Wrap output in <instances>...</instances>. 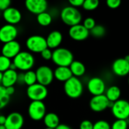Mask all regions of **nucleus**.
Here are the masks:
<instances>
[{
  "label": "nucleus",
  "mask_w": 129,
  "mask_h": 129,
  "mask_svg": "<svg viewBox=\"0 0 129 129\" xmlns=\"http://www.w3.org/2000/svg\"><path fill=\"white\" fill-rule=\"evenodd\" d=\"M61 20L69 26H73L80 24L82 20L81 12L76 8L72 6H66L60 11Z\"/></svg>",
  "instance_id": "1"
},
{
  "label": "nucleus",
  "mask_w": 129,
  "mask_h": 129,
  "mask_svg": "<svg viewBox=\"0 0 129 129\" xmlns=\"http://www.w3.org/2000/svg\"><path fill=\"white\" fill-rule=\"evenodd\" d=\"M13 63L15 65L16 69L20 71L26 72L31 70L35 64V57L29 51H20L14 59Z\"/></svg>",
  "instance_id": "2"
},
{
  "label": "nucleus",
  "mask_w": 129,
  "mask_h": 129,
  "mask_svg": "<svg viewBox=\"0 0 129 129\" xmlns=\"http://www.w3.org/2000/svg\"><path fill=\"white\" fill-rule=\"evenodd\" d=\"M51 60L57 67H67L74 60L73 54L66 48H57L53 51Z\"/></svg>",
  "instance_id": "3"
},
{
  "label": "nucleus",
  "mask_w": 129,
  "mask_h": 129,
  "mask_svg": "<svg viewBox=\"0 0 129 129\" xmlns=\"http://www.w3.org/2000/svg\"><path fill=\"white\" fill-rule=\"evenodd\" d=\"M63 89L67 97L72 99H77L82 96L84 88L82 81L79 78L73 76L64 82Z\"/></svg>",
  "instance_id": "4"
},
{
  "label": "nucleus",
  "mask_w": 129,
  "mask_h": 129,
  "mask_svg": "<svg viewBox=\"0 0 129 129\" xmlns=\"http://www.w3.org/2000/svg\"><path fill=\"white\" fill-rule=\"evenodd\" d=\"M26 46L29 52L41 53L45 49L48 48L46 38L40 35H33L27 38Z\"/></svg>",
  "instance_id": "5"
},
{
  "label": "nucleus",
  "mask_w": 129,
  "mask_h": 129,
  "mask_svg": "<svg viewBox=\"0 0 129 129\" xmlns=\"http://www.w3.org/2000/svg\"><path fill=\"white\" fill-rule=\"evenodd\" d=\"M48 94V91L47 87L39 83L28 86L26 88V95L32 101H43Z\"/></svg>",
  "instance_id": "6"
},
{
  "label": "nucleus",
  "mask_w": 129,
  "mask_h": 129,
  "mask_svg": "<svg viewBox=\"0 0 129 129\" xmlns=\"http://www.w3.org/2000/svg\"><path fill=\"white\" fill-rule=\"evenodd\" d=\"M110 109L116 119L128 120L129 119V102L128 101L119 99L113 104Z\"/></svg>",
  "instance_id": "7"
},
{
  "label": "nucleus",
  "mask_w": 129,
  "mask_h": 129,
  "mask_svg": "<svg viewBox=\"0 0 129 129\" xmlns=\"http://www.w3.org/2000/svg\"><path fill=\"white\" fill-rule=\"evenodd\" d=\"M36 74L37 78V83L46 87L51 85L54 79V71L51 67L46 65L39 67L36 70Z\"/></svg>",
  "instance_id": "8"
},
{
  "label": "nucleus",
  "mask_w": 129,
  "mask_h": 129,
  "mask_svg": "<svg viewBox=\"0 0 129 129\" xmlns=\"http://www.w3.org/2000/svg\"><path fill=\"white\" fill-rule=\"evenodd\" d=\"M46 113V107L43 101H32L28 107V115L34 121L43 119Z\"/></svg>",
  "instance_id": "9"
},
{
  "label": "nucleus",
  "mask_w": 129,
  "mask_h": 129,
  "mask_svg": "<svg viewBox=\"0 0 129 129\" xmlns=\"http://www.w3.org/2000/svg\"><path fill=\"white\" fill-rule=\"evenodd\" d=\"M113 103H111L105 94L93 96L89 102L90 109L95 113H101L108 108H111Z\"/></svg>",
  "instance_id": "10"
},
{
  "label": "nucleus",
  "mask_w": 129,
  "mask_h": 129,
  "mask_svg": "<svg viewBox=\"0 0 129 129\" xmlns=\"http://www.w3.org/2000/svg\"><path fill=\"white\" fill-rule=\"evenodd\" d=\"M87 88L90 94L93 96H98L105 94L107 90L105 82L100 77H92L87 84Z\"/></svg>",
  "instance_id": "11"
},
{
  "label": "nucleus",
  "mask_w": 129,
  "mask_h": 129,
  "mask_svg": "<svg viewBox=\"0 0 129 129\" xmlns=\"http://www.w3.org/2000/svg\"><path fill=\"white\" fill-rule=\"evenodd\" d=\"M18 35V29L15 25L5 24L0 28V42L3 44L14 41Z\"/></svg>",
  "instance_id": "12"
},
{
  "label": "nucleus",
  "mask_w": 129,
  "mask_h": 129,
  "mask_svg": "<svg viewBox=\"0 0 129 129\" xmlns=\"http://www.w3.org/2000/svg\"><path fill=\"white\" fill-rule=\"evenodd\" d=\"M24 124L23 115L17 112L9 113L6 116L5 126L7 129H21Z\"/></svg>",
  "instance_id": "13"
},
{
  "label": "nucleus",
  "mask_w": 129,
  "mask_h": 129,
  "mask_svg": "<svg viewBox=\"0 0 129 129\" xmlns=\"http://www.w3.org/2000/svg\"><path fill=\"white\" fill-rule=\"evenodd\" d=\"M25 6L30 13L39 15L46 11L48 4L45 0H26Z\"/></svg>",
  "instance_id": "14"
},
{
  "label": "nucleus",
  "mask_w": 129,
  "mask_h": 129,
  "mask_svg": "<svg viewBox=\"0 0 129 129\" xmlns=\"http://www.w3.org/2000/svg\"><path fill=\"white\" fill-rule=\"evenodd\" d=\"M90 35V31L87 29L82 24H78L70 27L69 36L75 41H84Z\"/></svg>",
  "instance_id": "15"
},
{
  "label": "nucleus",
  "mask_w": 129,
  "mask_h": 129,
  "mask_svg": "<svg viewBox=\"0 0 129 129\" xmlns=\"http://www.w3.org/2000/svg\"><path fill=\"white\" fill-rule=\"evenodd\" d=\"M20 48L21 47L20 43L16 40L5 43L2 48V55L9 59H14L21 51Z\"/></svg>",
  "instance_id": "16"
},
{
  "label": "nucleus",
  "mask_w": 129,
  "mask_h": 129,
  "mask_svg": "<svg viewBox=\"0 0 129 129\" xmlns=\"http://www.w3.org/2000/svg\"><path fill=\"white\" fill-rule=\"evenodd\" d=\"M3 19L11 25L17 24L22 19V14L20 11L14 7H9L2 14Z\"/></svg>",
  "instance_id": "17"
},
{
  "label": "nucleus",
  "mask_w": 129,
  "mask_h": 129,
  "mask_svg": "<svg viewBox=\"0 0 129 129\" xmlns=\"http://www.w3.org/2000/svg\"><path fill=\"white\" fill-rule=\"evenodd\" d=\"M112 70L118 76H128L129 74V63L125 58H118L113 63Z\"/></svg>",
  "instance_id": "18"
},
{
  "label": "nucleus",
  "mask_w": 129,
  "mask_h": 129,
  "mask_svg": "<svg viewBox=\"0 0 129 129\" xmlns=\"http://www.w3.org/2000/svg\"><path fill=\"white\" fill-rule=\"evenodd\" d=\"M63 41V35L58 30H54L51 32L46 37V42L48 48L50 49H56L59 48Z\"/></svg>",
  "instance_id": "19"
},
{
  "label": "nucleus",
  "mask_w": 129,
  "mask_h": 129,
  "mask_svg": "<svg viewBox=\"0 0 129 129\" xmlns=\"http://www.w3.org/2000/svg\"><path fill=\"white\" fill-rule=\"evenodd\" d=\"M18 73L17 70H8L7 71L3 73V77L2 81V85L5 88L14 86L17 83Z\"/></svg>",
  "instance_id": "20"
},
{
  "label": "nucleus",
  "mask_w": 129,
  "mask_h": 129,
  "mask_svg": "<svg viewBox=\"0 0 129 129\" xmlns=\"http://www.w3.org/2000/svg\"><path fill=\"white\" fill-rule=\"evenodd\" d=\"M54 79L63 82H66L73 77L72 72L67 67H57L54 71Z\"/></svg>",
  "instance_id": "21"
},
{
  "label": "nucleus",
  "mask_w": 129,
  "mask_h": 129,
  "mask_svg": "<svg viewBox=\"0 0 129 129\" xmlns=\"http://www.w3.org/2000/svg\"><path fill=\"white\" fill-rule=\"evenodd\" d=\"M69 67L72 72L73 76H74V77H77V78L81 77L86 72L85 66L84 65L83 63H82L81 61H79V60H74L73 62L70 64V66Z\"/></svg>",
  "instance_id": "22"
},
{
  "label": "nucleus",
  "mask_w": 129,
  "mask_h": 129,
  "mask_svg": "<svg viewBox=\"0 0 129 129\" xmlns=\"http://www.w3.org/2000/svg\"><path fill=\"white\" fill-rule=\"evenodd\" d=\"M43 122L46 128H56L60 125L59 116L54 113H48L43 119Z\"/></svg>",
  "instance_id": "23"
},
{
  "label": "nucleus",
  "mask_w": 129,
  "mask_h": 129,
  "mask_svg": "<svg viewBox=\"0 0 129 129\" xmlns=\"http://www.w3.org/2000/svg\"><path fill=\"white\" fill-rule=\"evenodd\" d=\"M104 94L111 103H114L120 99L121 89L116 85H112L106 90Z\"/></svg>",
  "instance_id": "24"
},
{
  "label": "nucleus",
  "mask_w": 129,
  "mask_h": 129,
  "mask_svg": "<svg viewBox=\"0 0 129 129\" xmlns=\"http://www.w3.org/2000/svg\"><path fill=\"white\" fill-rule=\"evenodd\" d=\"M52 19L53 18H52L51 14L47 11L43 12V13L37 15V17H36V20H37L38 23L42 26H49L52 22Z\"/></svg>",
  "instance_id": "25"
},
{
  "label": "nucleus",
  "mask_w": 129,
  "mask_h": 129,
  "mask_svg": "<svg viewBox=\"0 0 129 129\" xmlns=\"http://www.w3.org/2000/svg\"><path fill=\"white\" fill-rule=\"evenodd\" d=\"M11 96L7 93L6 88L0 85V110L5 108L10 102Z\"/></svg>",
  "instance_id": "26"
},
{
  "label": "nucleus",
  "mask_w": 129,
  "mask_h": 129,
  "mask_svg": "<svg viewBox=\"0 0 129 129\" xmlns=\"http://www.w3.org/2000/svg\"><path fill=\"white\" fill-rule=\"evenodd\" d=\"M24 82H25V85H27V87L37 83V78H36V72L32 70L24 72Z\"/></svg>",
  "instance_id": "27"
},
{
  "label": "nucleus",
  "mask_w": 129,
  "mask_h": 129,
  "mask_svg": "<svg viewBox=\"0 0 129 129\" xmlns=\"http://www.w3.org/2000/svg\"><path fill=\"white\" fill-rule=\"evenodd\" d=\"M90 34L92 35L94 38H102L106 34V29L102 25H97L90 30Z\"/></svg>",
  "instance_id": "28"
},
{
  "label": "nucleus",
  "mask_w": 129,
  "mask_h": 129,
  "mask_svg": "<svg viewBox=\"0 0 129 129\" xmlns=\"http://www.w3.org/2000/svg\"><path fill=\"white\" fill-rule=\"evenodd\" d=\"M11 63H12V61L11 60V59L2 54L0 55V72L1 73H4L7 71L8 70H9Z\"/></svg>",
  "instance_id": "29"
},
{
  "label": "nucleus",
  "mask_w": 129,
  "mask_h": 129,
  "mask_svg": "<svg viewBox=\"0 0 129 129\" xmlns=\"http://www.w3.org/2000/svg\"><path fill=\"white\" fill-rule=\"evenodd\" d=\"M99 1L98 0H84L82 8L86 11H94L99 6Z\"/></svg>",
  "instance_id": "30"
},
{
  "label": "nucleus",
  "mask_w": 129,
  "mask_h": 129,
  "mask_svg": "<svg viewBox=\"0 0 129 129\" xmlns=\"http://www.w3.org/2000/svg\"><path fill=\"white\" fill-rule=\"evenodd\" d=\"M128 120L116 119L111 125V129H128Z\"/></svg>",
  "instance_id": "31"
},
{
  "label": "nucleus",
  "mask_w": 129,
  "mask_h": 129,
  "mask_svg": "<svg viewBox=\"0 0 129 129\" xmlns=\"http://www.w3.org/2000/svg\"><path fill=\"white\" fill-rule=\"evenodd\" d=\"M93 129H111V125L106 120H98L94 123Z\"/></svg>",
  "instance_id": "32"
},
{
  "label": "nucleus",
  "mask_w": 129,
  "mask_h": 129,
  "mask_svg": "<svg viewBox=\"0 0 129 129\" xmlns=\"http://www.w3.org/2000/svg\"><path fill=\"white\" fill-rule=\"evenodd\" d=\"M87 29H88L89 31L91 30L95 26H96V22L94 20V19L93 17H87L83 21V24H82Z\"/></svg>",
  "instance_id": "33"
},
{
  "label": "nucleus",
  "mask_w": 129,
  "mask_h": 129,
  "mask_svg": "<svg viewBox=\"0 0 129 129\" xmlns=\"http://www.w3.org/2000/svg\"><path fill=\"white\" fill-rule=\"evenodd\" d=\"M52 54H53V51L50 49V48H46L43 51H42L40 53L41 54V57L45 60H50L52 59Z\"/></svg>",
  "instance_id": "34"
},
{
  "label": "nucleus",
  "mask_w": 129,
  "mask_h": 129,
  "mask_svg": "<svg viewBox=\"0 0 129 129\" xmlns=\"http://www.w3.org/2000/svg\"><path fill=\"white\" fill-rule=\"evenodd\" d=\"M121 1L120 0H107V5L108 8L111 9H116L121 5Z\"/></svg>",
  "instance_id": "35"
},
{
  "label": "nucleus",
  "mask_w": 129,
  "mask_h": 129,
  "mask_svg": "<svg viewBox=\"0 0 129 129\" xmlns=\"http://www.w3.org/2000/svg\"><path fill=\"white\" fill-rule=\"evenodd\" d=\"M93 128L94 123L88 119L83 120L79 125V129H93Z\"/></svg>",
  "instance_id": "36"
},
{
  "label": "nucleus",
  "mask_w": 129,
  "mask_h": 129,
  "mask_svg": "<svg viewBox=\"0 0 129 129\" xmlns=\"http://www.w3.org/2000/svg\"><path fill=\"white\" fill-rule=\"evenodd\" d=\"M11 1L10 0H0V11H4L9 7H11Z\"/></svg>",
  "instance_id": "37"
},
{
  "label": "nucleus",
  "mask_w": 129,
  "mask_h": 129,
  "mask_svg": "<svg viewBox=\"0 0 129 129\" xmlns=\"http://www.w3.org/2000/svg\"><path fill=\"white\" fill-rule=\"evenodd\" d=\"M69 3H70V6L77 8L79 7H82L84 0H70Z\"/></svg>",
  "instance_id": "38"
},
{
  "label": "nucleus",
  "mask_w": 129,
  "mask_h": 129,
  "mask_svg": "<svg viewBox=\"0 0 129 129\" xmlns=\"http://www.w3.org/2000/svg\"><path fill=\"white\" fill-rule=\"evenodd\" d=\"M17 83L18 85H23V84L25 85V82H24V73H18Z\"/></svg>",
  "instance_id": "39"
},
{
  "label": "nucleus",
  "mask_w": 129,
  "mask_h": 129,
  "mask_svg": "<svg viewBox=\"0 0 129 129\" xmlns=\"http://www.w3.org/2000/svg\"><path fill=\"white\" fill-rule=\"evenodd\" d=\"M6 88V91H7V93L11 97L14 94V92H15V89H14V86H11V87H8V88Z\"/></svg>",
  "instance_id": "40"
},
{
  "label": "nucleus",
  "mask_w": 129,
  "mask_h": 129,
  "mask_svg": "<svg viewBox=\"0 0 129 129\" xmlns=\"http://www.w3.org/2000/svg\"><path fill=\"white\" fill-rule=\"evenodd\" d=\"M55 129H72V128L66 124H60Z\"/></svg>",
  "instance_id": "41"
},
{
  "label": "nucleus",
  "mask_w": 129,
  "mask_h": 129,
  "mask_svg": "<svg viewBox=\"0 0 129 129\" xmlns=\"http://www.w3.org/2000/svg\"><path fill=\"white\" fill-rule=\"evenodd\" d=\"M6 121V116L4 115H0V125H5Z\"/></svg>",
  "instance_id": "42"
},
{
  "label": "nucleus",
  "mask_w": 129,
  "mask_h": 129,
  "mask_svg": "<svg viewBox=\"0 0 129 129\" xmlns=\"http://www.w3.org/2000/svg\"><path fill=\"white\" fill-rule=\"evenodd\" d=\"M2 77H3V73H1V72H0V85H2Z\"/></svg>",
  "instance_id": "43"
},
{
  "label": "nucleus",
  "mask_w": 129,
  "mask_h": 129,
  "mask_svg": "<svg viewBox=\"0 0 129 129\" xmlns=\"http://www.w3.org/2000/svg\"><path fill=\"white\" fill-rule=\"evenodd\" d=\"M125 59V60H127L128 62L129 63V55H127V56H125V57H124Z\"/></svg>",
  "instance_id": "44"
},
{
  "label": "nucleus",
  "mask_w": 129,
  "mask_h": 129,
  "mask_svg": "<svg viewBox=\"0 0 129 129\" xmlns=\"http://www.w3.org/2000/svg\"><path fill=\"white\" fill-rule=\"evenodd\" d=\"M0 129H7L5 125H0Z\"/></svg>",
  "instance_id": "45"
},
{
  "label": "nucleus",
  "mask_w": 129,
  "mask_h": 129,
  "mask_svg": "<svg viewBox=\"0 0 129 129\" xmlns=\"http://www.w3.org/2000/svg\"><path fill=\"white\" fill-rule=\"evenodd\" d=\"M45 129H54V128H46Z\"/></svg>",
  "instance_id": "46"
},
{
  "label": "nucleus",
  "mask_w": 129,
  "mask_h": 129,
  "mask_svg": "<svg viewBox=\"0 0 129 129\" xmlns=\"http://www.w3.org/2000/svg\"><path fill=\"white\" fill-rule=\"evenodd\" d=\"M128 85H129V78H128Z\"/></svg>",
  "instance_id": "47"
}]
</instances>
